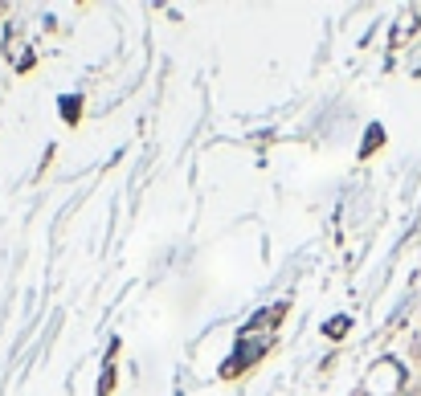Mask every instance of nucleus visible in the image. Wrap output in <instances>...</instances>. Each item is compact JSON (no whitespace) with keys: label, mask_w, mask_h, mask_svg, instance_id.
<instances>
[{"label":"nucleus","mask_w":421,"mask_h":396,"mask_svg":"<svg viewBox=\"0 0 421 396\" xmlns=\"http://www.w3.org/2000/svg\"><path fill=\"white\" fill-rule=\"evenodd\" d=\"M324 331H328V335H344V331H348V319H339V323H328Z\"/></svg>","instance_id":"2"},{"label":"nucleus","mask_w":421,"mask_h":396,"mask_svg":"<svg viewBox=\"0 0 421 396\" xmlns=\"http://www.w3.org/2000/svg\"><path fill=\"white\" fill-rule=\"evenodd\" d=\"M401 384H405V368L393 355H384V359H376L373 368H368V376H364V396H397Z\"/></svg>","instance_id":"1"}]
</instances>
